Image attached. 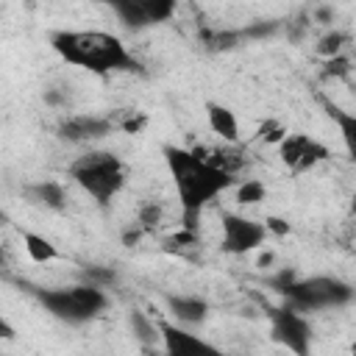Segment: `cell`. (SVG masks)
<instances>
[{"label": "cell", "mask_w": 356, "mask_h": 356, "mask_svg": "<svg viewBox=\"0 0 356 356\" xmlns=\"http://www.w3.org/2000/svg\"><path fill=\"white\" fill-rule=\"evenodd\" d=\"M167 170L172 175L175 192H178V203H181V225L200 231V211L217 197L222 195L236 178L231 172H225L222 167L211 164L209 159L197 156L189 147H178V145H164L161 147Z\"/></svg>", "instance_id": "cell-1"}, {"label": "cell", "mask_w": 356, "mask_h": 356, "mask_svg": "<svg viewBox=\"0 0 356 356\" xmlns=\"http://www.w3.org/2000/svg\"><path fill=\"white\" fill-rule=\"evenodd\" d=\"M50 47L61 61L89 70L95 75L145 72L142 64L125 50L122 39L106 31H53Z\"/></svg>", "instance_id": "cell-2"}, {"label": "cell", "mask_w": 356, "mask_h": 356, "mask_svg": "<svg viewBox=\"0 0 356 356\" xmlns=\"http://www.w3.org/2000/svg\"><path fill=\"white\" fill-rule=\"evenodd\" d=\"M28 292L44 306V312H50L53 317H58L70 325L95 320L100 312L108 309V295L103 292V286L86 284V281H81L75 286H58V289L31 286Z\"/></svg>", "instance_id": "cell-3"}, {"label": "cell", "mask_w": 356, "mask_h": 356, "mask_svg": "<svg viewBox=\"0 0 356 356\" xmlns=\"http://www.w3.org/2000/svg\"><path fill=\"white\" fill-rule=\"evenodd\" d=\"M70 178L89 197L106 206L125 186V164L111 150H89L70 164Z\"/></svg>", "instance_id": "cell-4"}, {"label": "cell", "mask_w": 356, "mask_h": 356, "mask_svg": "<svg viewBox=\"0 0 356 356\" xmlns=\"http://www.w3.org/2000/svg\"><path fill=\"white\" fill-rule=\"evenodd\" d=\"M286 306L298 312H323V309H339L353 300L356 289L334 275H312V278H295L284 292Z\"/></svg>", "instance_id": "cell-5"}, {"label": "cell", "mask_w": 356, "mask_h": 356, "mask_svg": "<svg viewBox=\"0 0 356 356\" xmlns=\"http://www.w3.org/2000/svg\"><path fill=\"white\" fill-rule=\"evenodd\" d=\"M220 225H222V239H220V250L231 253V256H242L248 250H256L264 245L267 239V225L256 222L250 217L234 214V211H222L220 214Z\"/></svg>", "instance_id": "cell-6"}, {"label": "cell", "mask_w": 356, "mask_h": 356, "mask_svg": "<svg viewBox=\"0 0 356 356\" xmlns=\"http://www.w3.org/2000/svg\"><path fill=\"white\" fill-rule=\"evenodd\" d=\"M103 3L111 6L120 22L128 25L131 31H142V28L172 19L178 6V0H103Z\"/></svg>", "instance_id": "cell-7"}, {"label": "cell", "mask_w": 356, "mask_h": 356, "mask_svg": "<svg viewBox=\"0 0 356 356\" xmlns=\"http://www.w3.org/2000/svg\"><path fill=\"white\" fill-rule=\"evenodd\" d=\"M270 314V325H273V339L281 342L284 348H289L298 356L309 353V342H312V325L306 323L303 312L292 309V306H275L267 309Z\"/></svg>", "instance_id": "cell-8"}, {"label": "cell", "mask_w": 356, "mask_h": 356, "mask_svg": "<svg viewBox=\"0 0 356 356\" xmlns=\"http://www.w3.org/2000/svg\"><path fill=\"white\" fill-rule=\"evenodd\" d=\"M278 156H281V164L289 167L292 172H306L320 161H325L331 150L323 142L312 139L309 134H286L278 142Z\"/></svg>", "instance_id": "cell-9"}, {"label": "cell", "mask_w": 356, "mask_h": 356, "mask_svg": "<svg viewBox=\"0 0 356 356\" xmlns=\"http://www.w3.org/2000/svg\"><path fill=\"white\" fill-rule=\"evenodd\" d=\"M114 120L111 117H97V114H70L58 122V136L67 142H95L103 139L114 131Z\"/></svg>", "instance_id": "cell-10"}, {"label": "cell", "mask_w": 356, "mask_h": 356, "mask_svg": "<svg viewBox=\"0 0 356 356\" xmlns=\"http://www.w3.org/2000/svg\"><path fill=\"white\" fill-rule=\"evenodd\" d=\"M159 328H161V345L170 356H200V353H209L214 356L217 348L200 337H195L192 331L175 325V323H167V320H156Z\"/></svg>", "instance_id": "cell-11"}, {"label": "cell", "mask_w": 356, "mask_h": 356, "mask_svg": "<svg viewBox=\"0 0 356 356\" xmlns=\"http://www.w3.org/2000/svg\"><path fill=\"white\" fill-rule=\"evenodd\" d=\"M167 309L184 325H197L209 317V303L197 295H167Z\"/></svg>", "instance_id": "cell-12"}, {"label": "cell", "mask_w": 356, "mask_h": 356, "mask_svg": "<svg viewBox=\"0 0 356 356\" xmlns=\"http://www.w3.org/2000/svg\"><path fill=\"white\" fill-rule=\"evenodd\" d=\"M197 39L209 53H228L245 42V33L242 28H206L203 25L197 31Z\"/></svg>", "instance_id": "cell-13"}, {"label": "cell", "mask_w": 356, "mask_h": 356, "mask_svg": "<svg viewBox=\"0 0 356 356\" xmlns=\"http://www.w3.org/2000/svg\"><path fill=\"white\" fill-rule=\"evenodd\" d=\"M206 117H209V128H211L222 142H231V145L239 142V122H236V114H234L228 106L206 103Z\"/></svg>", "instance_id": "cell-14"}, {"label": "cell", "mask_w": 356, "mask_h": 356, "mask_svg": "<svg viewBox=\"0 0 356 356\" xmlns=\"http://www.w3.org/2000/svg\"><path fill=\"white\" fill-rule=\"evenodd\" d=\"M128 325H131L134 339L142 345V350L150 353L153 348H159V342H161V328H159V323H153L145 312L134 309V312L128 314Z\"/></svg>", "instance_id": "cell-15"}, {"label": "cell", "mask_w": 356, "mask_h": 356, "mask_svg": "<svg viewBox=\"0 0 356 356\" xmlns=\"http://www.w3.org/2000/svg\"><path fill=\"white\" fill-rule=\"evenodd\" d=\"M323 106H325L328 117L334 120V125L339 128V136H342V145H345L350 161H356V114H353V111H345V108H339V106H334L331 100H323Z\"/></svg>", "instance_id": "cell-16"}, {"label": "cell", "mask_w": 356, "mask_h": 356, "mask_svg": "<svg viewBox=\"0 0 356 356\" xmlns=\"http://www.w3.org/2000/svg\"><path fill=\"white\" fill-rule=\"evenodd\" d=\"M25 195H28L33 203H39V206H44V209H53V211H61V209L67 206V192H64V186L56 184V181L31 184V186H25Z\"/></svg>", "instance_id": "cell-17"}, {"label": "cell", "mask_w": 356, "mask_h": 356, "mask_svg": "<svg viewBox=\"0 0 356 356\" xmlns=\"http://www.w3.org/2000/svg\"><path fill=\"white\" fill-rule=\"evenodd\" d=\"M22 245H25L28 259H31V261H36V264H47V261L61 259L58 248H56L50 239H44V236L33 234V231H22Z\"/></svg>", "instance_id": "cell-18"}, {"label": "cell", "mask_w": 356, "mask_h": 356, "mask_svg": "<svg viewBox=\"0 0 356 356\" xmlns=\"http://www.w3.org/2000/svg\"><path fill=\"white\" fill-rule=\"evenodd\" d=\"M136 222H139L147 234H156V231L161 228V222H164V209H161L156 200H147V203L139 206V211H136Z\"/></svg>", "instance_id": "cell-19"}, {"label": "cell", "mask_w": 356, "mask_h": 356, "mask_svg": "<svg viewBox=\"0 0 356 356\" xmlns=\"http://www.w3.org/2000/svg\"><path fill=\"white\" fill-rule=\"evenodd\" d=\"M264 195H267V189H264V184L256 181V178H248V181L236 184V203H239V206H256V203L264 200Z\"/></svg>", "instance_id": "cell-20"}, {"label": "cell", "mask_w": 356, "mask_h": 356, "mask_svg": "<svg viewBox=\"0 0 356 356\" xmlns=\"http://www.w3.org/2000/svg\"><path fill=\"white\" fill-rule=\"evenodd\" d=\"M345 44H348V36H345L342 31H328V33H323V36L317 39L314 50H317L323 58H331V56H339V53L345 50Z\"/></svg>", "instance_id": "cell-21"}, {"label": "cell", "mask_w": 356, "mask_h": 356, "mask_svg": "<svg viewBox=\"0 0 356 356\" xmlns=\"http://www.w3.org/2000/svg\"><path fill=\"white\" fill-rule=\"evenodd\" d=\"M111 120L125 134H142L145 125H147V114L145 111H134V108H125V111H120V117H111Z\"/></svg>", "instance_id": "cell-22"}, {"label": "cell", "mask_w": 356, "mask_h": 356, "mask_svg": "<svg viewBox=\"0 0 356 356\" xmlns=\"http://www.w3.org/2000/svg\"><path fill=\"white\" fill-rule=\"evenodd\" d=\"M286 134H289V131L284 128V122H278V120H273V117L261 120V125L256 128V139L264 142V145H278Z\"/></svg>", "instance_id": "cell-23"}, {"label": "cell", "mask_w": 356, "mask_h": 356, "mask_svg": "<svg viewBox=\"0 0 356 356\" xmlns=\"http://www.w3.org/2000/svg\"><path fill=\"white\" fill-rule=\"evenodd\" d=\"M81 281H86V284H97V286H111L114 281H117V273L111 270V267H100V264H86L83 270H81Z\"/></svg>", "instance_id": "cell-24"}, {"label": "cell", "mask_w": 356, "mask_h": 356, "mask_svg": "<svg viewBox=\"0 0 356 356\" xmlns=\"http://www.w3.org/2000/svg\"><path fill=\"white\" fill-rule=\"evenodd\" d=\"M350 58L348 56H331V58H325L323 61V78H334V81H345L348 75H350Z\"/></svg>", "instance_id": "cell-25"}, {"label": "cell", "mask_w": 356, "mask_h": 356, "mask_svg": "<svg viewBox=\"0 0 356 356\" xmlns=\"http://www.w3.org/2000/svg\"><path fill=\"white\" fill-rule=\"evenodd\" d=\"M164 245L170 248V250H184V248H197L200 245V231H192V228H178L172 236H167L164 239Z\"/></svg>", "instance_id": "cell-26"}, {"label": "cell", "mask_w": 356, "mask_h": 356, "mask_svg": "<svg viewBox=\"0 0 356 356\" xmlns=\"http://www.w3.org/2000/svg\"><path fill=\"white\" fill-rule=\"evenodd\" d=\"M278 31V22L275 19H267V22H253L248 28H242L245 39H264V36H273Z\"/></svg>", "instance_id": "cell-27"}, {"label": "cell", "mask_w": 356, "mask_h": 356, "mask_svg": "<svg viewBox=\"0 0 356 356\" xmlns=\"http://www.w3.org/2000/svg\"><path fill=\"white\" fill-rule=\"evenodd\" d=\"M295 278H298V275H295V270H292V267H284V270H278V273L270 278V286H273L275 292H284Z\"/></svg>", "instance_id": "cell-28"}, {"label": "cell", "mask_w": 356, "mask_h": 356, "mask_svg": "<svg viewBox=\"0 0 356 356\" xmlns=\"http://www.w3.org/2000/svg\"><path fill=\"white\" fill-rule=\"evenodd\" d=\"M264 225H267V231H270V234H275V236H286V234L292 231V228H289V222H286V220H281V217H275V214H267Z\"/></svg>", "instance_id": "cell-29"}, {"label": "cell", "mask_w": 356, "mask_h": 356, "mask_svg": "<svg viewBox=\"0 0 356 356\" xmlns=\"http://www.w3.org/2000/svg\"><path fill=\"white\" fill-rule=\"evenodd\" d=\"M145 234H147V231L136 222V225H131V228H125V231H122V245H125V248H134Z\"/></svg>", "instance_id": "cell-30"}, {"label": "cell", "mask_w": 356, "mask_h": 356, "mask_svg": "<svg viewBox=\"0 0 356 356\" xmlns=\"http://www.w3.org/2000/svg\"><path fill=\"white\" fill-rule=\"evenodd\" d=\"M312 22H317V25H331V22H334V8L317 6V8L312 11Z\"/></svg>", "instance_id": "cell-31"}, {"label": "cell", "mask_w": 356, "mask_h": 356, "mask_svg": "<svg viewBox=\"0 0 356 356\" xmlns=\"http://www.w3.org/2000/svg\"><path fill=\"white\" fill-rule=\"evenodd\" d=\"M44 103H47V106H61V103H64V97H61L58 92H53V89H50V92H44Z\"/></svg>", "instance_id": "cell-32"}, {"label": "cell", "mask_w": 356, "mask_h": 356, "mask_svg": "<svg viewBox=\"0 0 356 356\" xmlns=\"http://www.w3.org/2000/svg\"><path fill=\"white\" fill-rule=\"evenodd\" d=\"M273 259H275V256H273V250H264V253L256 259V267H270V264H273Z\"/></svg>", "instance_id": "cell-33"}, {"label": "cell", "mask_w": 356, "mask_h": 356, "mask_svg": "<svg viewBox=\"0 0 356 356\" xmlns=\"http://www.w3.org/2000/svg\"><path fill=\"white\" fill-rule=\"evenodd\" d=\"M0 337H3V339H14V328H11L6 320H0Z\"/></svg>", "instance_id": "cell-34"}, {"label": "cell", "mask_w": 356, "mask_h": 356, "mask_svg": "<svg viewBox=\"0 0 356 356\" xmlns=\"http://www.w3.org/2000/svg\"><path fill=\"white\" fill-rule=\"evenodd\" d=\"M350 211L356 214V195H353V200H350Z\"/></svg>", "instance_id": "cell-35"}, {"label": "cell", "mask_w": 356, "mask_h": 356, "mask_svg": "<svg viewBox=\"0 0 356 356\" xmlns=\"http://www.w3.org/2000/svg\"><path fill=\"white\" fill-rule=\"evenodd\" d=\"M350 350H353V353H356V342H353V345H350Z\"/></svg>", "instance_id": "cell-36"}]
</instances>
